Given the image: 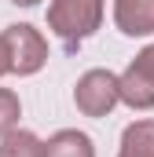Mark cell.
Segmentation results:
<instances>
[{
  "label": "cell",
  "mask_w": 154,
  "mask_h": 157,
  "mask_svg": "<svg viewBox=\"0 0 154 157\" xmlns=\"http://www.w3.org/2000/svg\"><path fill=\"white\" fill-rule=\"evenodd\" d=\"M103 15H107V0H51L48 29L63 40L66 51H77L88 37L99 33Z\"/></svg>",
  "instance_id": "cell-1"
},
{
  "label": "cell",
  "mask_w": 154,
  "mask_h": 157,
  "mask_svg": "<svg viewBox=\"0 0 154 157\" xmlns=\"http://www.w3.org/2000/svg\"><path fill=\"white\" fill-rule=\"evenodd\" d=\"M0 37L7 44V62H11V73H15V77H37L40 70L48 66V59H51L48 37L40 33L37 26L15 22V26H7Z\"/></svg>",
  "instance_id": "cell-2"
},
{
  "label": "cell",
  "mask_w": 154,
  "mask_h": 157,
  "mask_svg": "<svg viewBox=\"0 0 154 157\" xmlns=\"http://www.w3.org/2000/svg\"><path fill=\"white\" fill-rule=\"evenodd\" d=\"M117 95L121 106H128L132 113L154 110V44L140 48L136 59L117 73Z\"/></svg>",
  "instance_id": "cell-4"
},
{
  "label": "cell",
  "mask_w": 154,
  "mask_h": 157,
  "mask_svg": "<svg viewBox=\"0 0 154 157\" xmlns=\"http://www.w3.org/2000/svg\"><path fill=\"white\" fill-rule=\"evenodd\" d=\"M44 157H95V143L81 128H59L44 139Z\"/></svg>",
  "instance_id": "cell-6"
},
{
  "label": "cell",
  "mask_w": 154,
  "mask_h": 157,
  "mask_svg": "<svg viewBox=\"0 0 154 157\" xmlns=\"http://www.w3.org/2000/svg\"><path fill=\"white\" fill-rule=\"evenodd\" d=\"M74 106L84 117H110L117 106H121V95H117V73L114 70H103V66H92L84 70L74 84Z\"/></svg>",
  "instance_id": "cell-3"
},
{
  "label": "cell",
  "mask_w": 154,
  "mask_h": 157,
  "mask_svg": "<svg viewBox=\"0 0 154 157\" xmlns=\"http://www.w3.org/2000/svg\"><path fill=\"white\" fill-rule=\"evenodd\" d=\"M18 121H22V99H18V91L0 88V135H7L11 128H18Z\"/></svg>",
  "instance_id": "cell-9"
},
{
  "label": "cell",
  "mask_w": 154,
  "mask_h": 157,
  "mask_svg": "<svg viewBox=\"0 0 154 157\" xmlns=\"http://www.w3.org/2000/svg\"><path fill=\"white\" fill-rule=\"evenodd\" d=\"M114 26L125 37H154V0H114Z\"/></svg>",
  "instance_id": "cell-5"
},
{
  "label": "cell",
  "mask_w": 154,
  "mask_h": 157,
  "mask_svg": "<svg viewBox=\"0 0 154 157\" xmlns=\"http://www.w3.org/2000/svg\"><path fill=\"white\" fill-rule=\"evenodd\" d=\"M0 157H44V139L30 128H11L0 135Z\"/></svg>",
  "instance_id": "cell-8"
},
{
  "label": "cell",
  "mask_w": 154,
  "mask_h": 157,
  "mask_svg": "<svg viewBox=\"0 0 154 157\" xmlns=\"http://www.w3.org/2000/svg\"><path fill=\"white\" fill-rule=\"evenodd\" d=\"M7 4H15V7H37L40 0H7Z\"/></svg>",
  "instance_id": "cell-11"
},
{
  "label": "cell",
  "mask_w": 154,
  "mask_h": 157,
  "mask_svg": "<svg viewBox=\"0 0 154 157\" xmlns=\"http://www.w3.org/2000/svg\"><path fill=\"white\" fill-rule=\"evenodd\" d=\"M11 73V62H7V44H4V37H0V77H7Z\"/></svg>",
  "instance_id": "cell-10"
},
{
  "label": "cell",
  "mask_w": 154,
  "mask_h": 157,
  "mask_svg": "<svg viewBox=\"0 0 154 157\" xmlns=\"http://www.w3.org/2000/svg\"><path fill=\"white\" fill-rule=\"evenodd\" d=\"M117 157H125V154H117Z\"/></svg>",
  "instance_id": "cell-12"
},
{
  "label": "cell",
  "mask_w": 154,
  "mask_h": 157,
  "mask_svg": "<svg viewBox=\"0 0 154 157\" xmlns=\"http://www.w3.org/2000/svg\"><path fill=\"white\" fill-rule=\"evenodd\" d=\"M125 157H154V117H136L121 132V150Z\"/></svg>",
  "instance_id": "cell-7"
}]
</instances>
